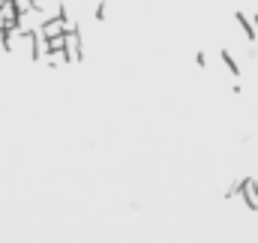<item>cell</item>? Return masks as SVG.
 I'll use <instances>...</instances> for the list:
<instances>
[{
	"label": "cell",
	"instance_id": "cell-1",
	"mask_svg": "<svg viewBox=\"0 0 258 243\" xmlns=\"http://www.w3.org/2000/svg\"><path fill=\"white\" fill-rule=\"evenodd\" d=\"M66 54H69V63L84 60V36L75 21H69V30H66Z\"/></svg>",
	"mask_w": 258,
	"mask_h": 243
},
{
	"label": "cell",
	"instance_id": "cell-2",
	"mask_svg": "<svg viewBox=\"0 0 258 243\" xmlns=\"http://www.w3.org/2000/svg\"><path fill=\"white\" fill-rule=\"evenodd\" d=\"M69 21H72V18L51 15V18H45V21L39 24V33H42L45 39H57V36H66V30H69Z\"/></svg>",
	"mask_w": 258,
	"mask_h": 243
},
{
	"label": "cell",
	"instance_id": "cell-3",
	"mask_svg": "<svg viewBox=\"0 0 258 243\" xmlns=\"http://www.w3.org/2000/svg\"><path fill=\"white\" fill-rule=\"evenodd\" d=\"M234 21H237V27H240V33H243V39L252 45L258 39V33H255V24H252V18L246 15V12H234Z\"/></svg>",
	"mask_w": 258,
	"mask_h": 243
},
{
	"label": "cell",
	"instance_id": "cell-4",
	"mask_svg": "<svg viewBox=\"0 0 258 243\" xmlns=\"http://www.w3.org/2000/svg\"><path fill=\"white\" fill-rule=\"evenodd\" d=\"M219 60H222V66L231 72V78H240V63L234 60V54H231L228 48H222V51H219Z\"/></svg>",
	"mask_w": 258,
	"mask_h": 243
},
{
	"label": "cell",
	"instance_id": "cell-5",
	"mask_svg": "<svg viewBox=\"0 0 258 243\" xmlns=\"http://www.w3.org/2000/svg\"><path fill=\"white\" fill-rule=\"evenodd\" d=\"M45 66H51V69L69 66V54H66V48H60V51H48V54H45Z\"/></svg>",
	"mask_w": 258,
	"mask_h": 243
},
{
	"label": "cell",
	"instance_id": "cell-6",
	"mask_svg": "<svg viewBox=\"0 0 258 243\" xmlns=\"http://www.w3.org/2000/svg\"><path fill=\"white\" fill-rule=\"evenodd\" d=\"M93 18H96V21H105V18H108V9H105V3H99V6L93 9Z\"/></svg>",
	"mask_w": 258,
	"mask_h": 243
},
{
	"label": "cell",
	"instance_id": "cell-7",
	"mask_svg": "<svg viewBox=\"0 0 258 243\" xmlns=\"http://www.w3.org/2000/svg\"><path fill=\"white\" fill-rule=\"evenodd\" d=\"M195 66H201V69L207 66V57H204V51H195Z\"/></svg>",
	"mask_w": 258,
	"mask_h": 243
},
{
	"label": "cell",
	"instance_id": "cell-8",
	"mask_svg": "<svg viewBox=\"0 0 258 243\" xmlns=\"http://www.w3.org/2000/svg\"><path fill=\"white\" fill-rule=\"evenodd\" d=\"M252 24H255V33H258V15H252Z\"/></svg>",
	"mask_w": 258,
	"mask_h": 243
}]
</instances>
